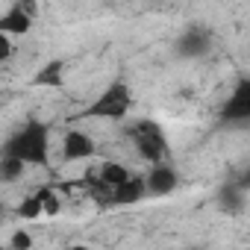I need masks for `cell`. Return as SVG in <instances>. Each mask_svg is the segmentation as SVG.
<instances>
[{
    "mask_svg": "<svg viewBox=\"0 0 250 250\" xmlns=\"http://www.w3.org/2000/svg\"><path fill=\"white\" fill-rule=\"evenodd\" d=\"M130 142H133V150L139 159H145L147 165H156V162H165L168 156V139L162 133L159 124L153 121H142L130 130Z\"/></svg>",
    "mask_w": 250,
    "mask_h": 250,
    "instance_id": "obj_1",
    "label": "cell"
},
{
    "mask_svg": "<svg viewBox=\"0 0 250 250\" xmlns=\"http://www.w3.org/2000/svg\"><path fill=\"white\" fill-rule=\"evenodd\" d=\"M133 106V91L127 83H112L103 88V94L91 103V118L97 121H121Z\"/></svg>",
    "mask_w": 250,
    "mask_h": 250,
    "instance_id": "obj_2",
    "label": "cell"
},
{
    "mask_svg": "<svg viewBox=\"0 0 250 250\" xmlns=\"http://www.w3.org/2000/svg\"><path fill=\"white\" fill-rule=\"evenodd\" d=\"M97 153V139L88 133V130H80V127H71L62 133L59 139V156L71 165L77 162H91Z\"/></svg>",
    "mask_w": 250,
    "mask_h": 250,
    "instance_id": "obj_3",
    "label": "cell"
},
{
    "mask_svg": "<svg viewBox=\"0 0 250 250\" xmlns=\"http://www.w3.org/2000/svg\"><path fill=\"white\" fill-rule=\"evenodd\" d=\"M177 183H180V177H177V171L171 168V165H165V162H156V165H150V171L145 174V186H147V194H171L174 188H177Z\"/></svg>",
    "mask_w": 250,
    "mask_h": 250,
    "instance_id": "obj_4",
    "label": "cell"
},
{
    "mask_svg": "<svg viewBox=\"0 0 250 250\" xmlns=\"http://www.w3.org/2000/svg\"><path fill=\"white\" fill-rule=\"evenodd\" d=\"M224 115L227 118H235V121H247L250 118V83H241L232 88L227 106H224Z\"/></svg>",
    "mask_w": 250,
    "mask_h": 250,
    "instance_id": "obj_5",
    "label": "cell"
},
{
    "mask_svg": "<svg viewBox=\"0 0 250 250\" xmlns=\"http://www.w3.org/2000/svg\"><path fill=\"white\" fill-rule=\"evenodd\" d=\"M6 247H12V250H24V247H33V235H30L24 227H18V229L12 232V238L6 241Z\"/></svg>",
    "mask_w": 250,
    "mask_h": 250,
    "instance_id": "obj_6",
    "label": "cell"
}]
</instances>
